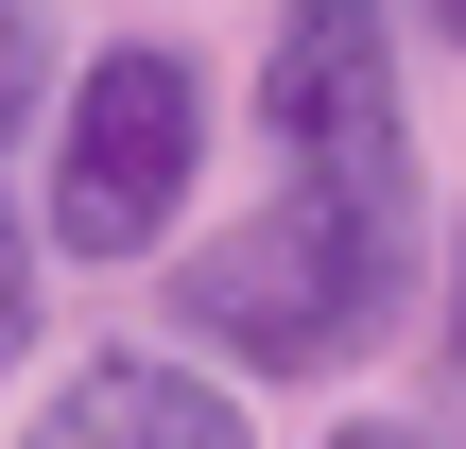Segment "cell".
Segmentation results:
<instances>
[{
	"label": "cell",
	"instance_id": "1",
	"mask_svg": "<svg viewBox=\"0 0 466 449\" xmlns=\"http://www.w3.org/2000/svg\"><path fill=\"white\" fill-rule=\"evenodd\" d=\"M415 294V208H363V190H294L259 225H208L173 260V329L225 346L242 381H329L398 329Z\"/></svg>",
	"mask_w": 466,
	"mask_h": 449
},
{
	"label": "cell",
	"instance_id": "2",
	"mask_svg": "<svg viewBox=\"0 0 466 449\" xmlns=\"http://www.w3.org/2000/svg\"><path fill=\"white\" fill-rule=\"evenodd\" d=\"M190 156H208V87H190V52H156V35L86 52L69 138H52V242H69V260H156L173 208H190Z\"/></svg>",
	"mask_w": 466,
	"mask_h": 449
},
{
	"label": "cell",
	"instance_id": "3",
	"mask_svg": "<svg viewBox=\"0 0 466 449\" xmlns=\"http://www.w3.org/2000/svg\"><path fill=\"white\" fill-rule=\"evenodd\" d=\"M259 138L294 156V190L415 208V138H398V35H380V0H294V17H277Z\"/></svg>",
	"mask_w": 466,
	"mask_h": 449
},
{
	"label": "cell",
	"instance_id": "4",
	"mask_svg": "<svg viewBox=\"0 0 466 449\" xmlns=\"http://www.w3.org/2000/svg\"><path fill=\"white\" fill-rule=\"evenodd\" d=\"M35 449H242V398L190 381V363H156V346H86V363L52 381Z\"/></svg>",
	"mask_w": 466,
	"mask_h": 449
},
{
	"label": "cell",
	"instance_id": "5",
	"mask_svg": "<svg viewBox=\"0 0 466 449\" xmlns=\"http://www.w3.org/2000/svg\"><path fill=\"white\" fill-rule=\"evenodd\" d=\"M35 69H52V17H35V0H0V138L35 121Z\"/></svg>",
	"mask_w": 466,
	"mask_h": 449
},
{
	"label": "cell",
	"instance_id": "6",
	"mask_svg": "<svg viewBox=\"0 0 466 449\" xmlns=\"http://www.w3.org/2000/svg\"><path fill=\"white\" fill-rule=\"evenodd\" d=\"M17 346H35V225L0 208V363H17Z\"/></svg>",
	"mask_w": 466,
	"mask_h": 449
},
{
	"label": "cell",
	"instance_id": "7",
	"mask_svg": "<svg viewBox=\"0 0 466 449\" xmlns=\"http://www.w3.org/2000/svg\"><path fill=\"white\" fill-rule=\"evenodd\" d=\"M415 17H432V35H450V52H466V0H415Z\"/></svg>",
	"mask_w": 466,
	"mask_h": 449
},
{
	"label": "cell",
	"instance_id": "8",
	"mask_svg": "<svg viewBox=\"0 0 466 449\" xmlns=\"http://www.w3.org/2000/svg\"><path fill=\"white\" fill-rule=\"evenodd\" d=\"M329 449H415V433H380V415H363V433H329Z\"/></svg>",
	"mask_w": 466,
	"mask_h": 449
},
{
	"label": "cell",
	"instance_id": "9",
	"mask_svg": "<svg viewBox=\"0 0 466 449\" xmlns=\"http://www.w3.org/2000/svg\"><path fill=\"white\" fill-rule=\"evenodd\" d=\"M450 346H466V242H450Z\"/></svg>",
	"mask_w": 466,
	"mask_h": 449
}]
</instances>
